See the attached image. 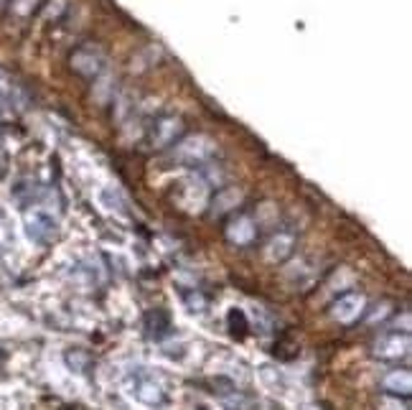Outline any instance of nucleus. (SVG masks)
<instances>
[{
	"label": "nucleus",
	"instance_id": "1",
	"mask_svg": "<svg viewBox=\"0 0 412 410\" xmlns=\"http://www.w3.org/2000/svg\"><path fill=\"white\" fill-rule=\"evenodd\" d=\"M214 143L204 135H196V138H188V141L179 143L176 145V156L183 161V163H204L214 156Z\"/></svg>",
	"mask_w": 412,
	"mask_h": 410
},
{
	"label": "nucleus",
	"instance_id": "2",
	"mask_svg": "<svg viewBox=\"0 0 412 410\" xmlns=\"http://www.w3.org/2000/svg\"><path fill=\"white\" fill-rule=\"evenodd\" d=\"M407 349H410V337L407 334H384L379 341H377V347H374V355L379 357V359H400V357L407 355Z\"/></svg>",
	"mask_w": 412,
	"mask_h": 410
},
{
	"label": "nucleus",
	"instance_id": "3",
	"mask_svg": "<svg viewBox=\"0 0 412 410\" xmlns=\"http://www.w3.org/2000/svg\"><path fill=\"white\" fill-rule=\"evenodd\" d=\"M26 232H28L33 242H48L56 235V222L44 212H33L26 220Z\"/></svg>",
	"mask_w": 412,
	"mask_h": 410
},
{
	"label": "nucleus",
	"instance_id": "4",
	"mask_svg": "<svg viewBox=\"0 0 412 410\" xmlns=\"http://www.w3.org/2000/svg\"><path fill=\"white\" fill-rule=\"evenodd\" d=\"M181 130H183L181 120L173 118V115H165V118H161L156 125H153L150 141H153V145H156V148H165V145H171V143L179 138Z\"/></svg>",
	"mask_w": 412,
	"mask_h": 410
},
{
	"label": "nucleus",
	"instance_id": "5",
	"mask_svg": "<svg viewBox=\"0 0 412 410\" xmlns=\"http://www.w3.org/2000/svg\"><path fill=\"white\" fill-rule=\"evenodd\" d=\"M71 66H74L79 74H84V77H97V74L105 69V59H102L100 51L84 46L71 56Z\"/></svg>",
	"mask_w": 412,
	"mask_h": 410
},
{
	"label": "nucleus",
	"instance_id": "6",
	"mask_svg": "<svg viewBox=\"0 0 412 410\" xmlns=\"http://www.w3.org/2000/svg\"><path fill=\"white\" fill-rule=\"evenodd\" d=\"M364 311V298L359 293H349V296H341V298L334 303V319H339L341 323H351L357 321L359 316Z\"/></svg>",
	"mask_w": 412,
	"mask_h": 410
},
{
	"label": "nucleus",
	"instance_id": "7",
	"mask_svg": "<svg viewBox=\"0 0 412 410\" xmlns=\"http://www.w3.org/2000/svg\"><path fill=\"white\" fill-rule=\"evenodd\" d=\"M257 229H255V222L249 220V217H237V220L229 222V227H226V237H229V242L234 244H249L255 240Z\"/></svg>",
	"mask_w": 412,
	"mask_h": 410
},
{
	"label": "nucleus",
	"instance_id": "8",
	"mask_svg": "<svg viewBox=\"0 0 412 410\" xmlns=\"http://www.w3.org/2000/svg\"><path fill=\"white\" fill-rule=\"evenodd\" d=\"M145 329H148V337L163 339L165 334H168V329H171V316L165 314V311H161V308L150 311V314L145 316Z\"/></svg>",
	"mask_w": 412,
	"mask_h": 410
},
{
	"label": "nucleus",
	"instance_id": "9",
	"mask_svg": "<svg viewBox=\"0 0 412 410\" xmlns=\"http://www.w3.org/2000/svg\"><path fill=\"white\" fill-rule=\"evenodd\" d=\"M384 390H389V393H397V395H410L412 390V377L407 370H397L392 372V375H387V380H384Z\"/></svg>",
	"mask_w": 412,
	"mask_h": 410
},
{
	"label": "nucleus",
	"instance_id": "10",
	"mask_svg": "<svg viewBox=\"0 0 412 410\" xmlns=\"http://www.w3.org/2000/svg\"><path fill=\"white\" fill-rule=\"evenodd\" d=\"M293 244H296V237L293 235H278L270 242V250H267L270 260H278V262L285 260V258L293 253Z\"/></svg>",
	"mask_w": 412,
	"mask_h": 410
},
{
	"label": "nucleus",
	"instance_id": "11",
	"mask_svg": "<svg viewBox=\"0 0 412 410\" xmlns=\"http://www.w3.org/2000/svg\"><path fill=\"white\" fill-rule=\"evenodd\" d=\"M226 326H229V334H232L234 339H242V337L247 334V316H244V311L232 308V311L226 314Z\"/></svg>",
	"mask_w": 412,
	"mask_h": 410
},
{
	"label": "nucleus",
	"instance_id": "12",
	"mask_svg": "<svg viewBox=\"0 0 412 410\" xmlns=\"http://www.w3.org/2000/svg\"><path fill=\"white\" fill-rule=\"evenodd\" d=\"M242 202V194L237 189H224L219 191L217 199H214V212L222 214V212H229V209H234V206Z\"/></svg>",
	"mask_w": 412,
	"mask_h": 410
},
{
	"label": "nucleus",
	"instance_id": "13",
	"mask_svg": "<svg viewBox=\"0 0 412 410\" xmlns=\"http://www.w3.org/2000/svg\"><path fill=\"white\" fill-rule=\"evenodd\" d=\"M39 6V0H13L10 3V10L16 13V16H31L33 10Z\"/></svg>",
	"mask_w": 412,
	"mask_h": 410
},
{
	"label": "nucleus",
	"instance_id": "14",
	"mask_svg": "<svg viewBox=\"0 0 412 410\" xmlns=\"http://www.w3.org/2000/svg\"><path fill=\"white\" fill-rule=\"evenodd\" d=\"M100 202L105 206H109V209H120V206H123V197H120L115 189H102L100 191Z\"/></svg>",
	"mask_w": 412,
	"mask_h": 410
},
{
	"label": "nucleus",
	"instance_id": "15",
	"mask_svg": "<svg viewBox=\"0 0 412 410\" xmlns=\"http://www.w3.org/2000/svg\"><path fill=\"white\" fill-rule=\"evenodd\" d=\"M66 362H69L71 367L77 364V372H84L87 362H89V357H87L84 352H74V355H66Z\"/></svg>",
	"mask_w": 412,
	"mask_h": 410
},
{
	"label": "nucleus",
	"instance_id": "16",
	"mask_svg": "<svg viewBox=\"0 0 412 410\" xmlns=\"http://www.w3.org/2000/svg\"><path fill=\"white\" fill-rule=\"evenodd\" d=\"M0 359H3V349H0Z\"/></svg>",
	"mask_w": 412,
	"mask_h": 410
}]
</instances>
